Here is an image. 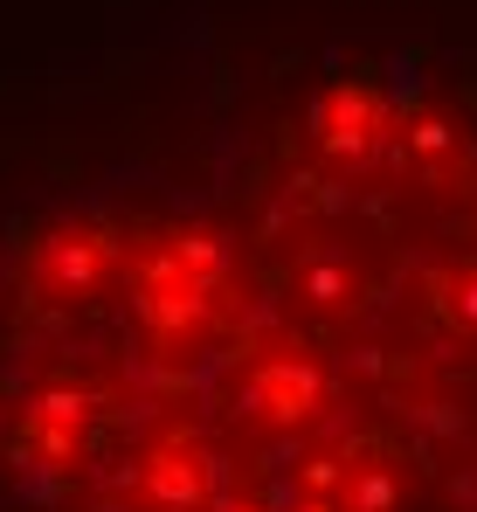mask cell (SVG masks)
I'll return each mask as SVG.
<instances>
[{
	"label": "cell",
	"instance_id": "1",
	"mask_svg": "<svg viewBox=\"0 0 477 512\" xmlns=\"http://www.w3.org/2000/svg\"><path fill=\"white\" fill-rule=\"evenodd\" d=\"M388 132H395V118H388V97H381L374 77H339V84L325 90V104H318V146L332 160H367Z\"/></svg>",
	"mask_w": 477,
	"mask_h": 512
},
{
	"label": "cell",
	"instance_id": "2",
	"mask_svg": "<svg viewBox=\"0 0 477 512\" xmlns=\"http://www.w3.org/2000/svg\"><path fill=\"white\" fill-rule=\"evenodd\" d=\"M249 402L270 416V423H312L325 416V402H332V388H325V374H318L312 360H263L256 374H249Z\"/></svg>",
	"mask_w": 477,
	"mask_h": 512
},
{
	"label": "cell",
	"instance_id": "3",
	"mask_svg": "<svg viewBox=\"0 0 477 512\" xmlns=\"http://www.w3.org/2000/svg\"><path fill=\"white\" fill-rule=\"evenodd\" d=\"M146 499L166 512H201L208 506V457L194 450V436H166L146 457Z\"/></svg>",
	"mask_w": 477,
	"mask_h": 512
},
{
	"label": "cell",
	"instance_id": "4",
	"mask_svg": "<svg viewBox=\"0 0 477 512\" xmlns=\"http://www.w3.org/2000/svg\"><path fill=\"white\" fill-rule=\"evenodd\" d=\"M111 263H118V236H111L104 222H90V229H70V236H56V243H49L56 291H90V284H97Z\"/></svg>",
	"mask_w": 477,
	"mask_h": 512
},
{
	"label": "cell",
	"instance_id": "5",
	"mask_svg": "<svg viewBox=\"0 0 477 512\" xmlns=\"http://www.w3.org/2000/svg\"><path fill=\"white\" fill-rule=\"evenodd\" d=\"M401 167H436V160H450L457 153V132L436 118V111H415V118H401Z\"/></svg>",
	"mask_w": 477,
	"mask_h": 512
},
{
	"label": "cell",
	"instance_id": "6",
	"mask_svg": "<svg viewBox=\"0 0 477 512\" xmlns=\"http://www.w3.org/2000/svg\"><path fill=\"white\" fill-rule=\"evenodd\" d=\"M298 284H305V298H312L318 312H353V305H360V284H353V270H346V263H332V256H312Z\"/></svg>",
	"mask_w": 477,
	"mask_h": 512
},
{
	"label": "cell",
	"instance_id": "7",
	"mask_svg": "<svg viewBox=\"0 0 477 512\" xmlns=\"http://www.w3.org/2000/svg\"><path fill=\"white\" fill-rule=\"evenodd\" d=\"M436 305H443V319H450V326L477 333V263H457V270H443V277H436Z\"/></svg>",
	"mask_w": 477,
	"mask_h": 512
},
{
	"label": "cell",
	"instance_id": "8",
	"mask_svg": "<svg viewBox=\"0 0 477 512\" xmlns=\"http://www.w3.org/2000/svg\"><path fill=\"white\" fill-rule=\"evenodd\" d=\"M388 506H395V478H388L381 464L360 471V478H353V512H388Z\"/></svg>",
	"mask_w": 477,
	"mask_h": 512
},
{
	"label": "cell",
	"instance_id": "9",
	"mask_svg": "<svg viewBox=\"0 0 477 512\" xmlns=\"http://www.w3.org/2000/svg\"><path fill=\"white\" fill-rule=\"evenodd\" d=\"M305 512H339V506H332V499H318V506H305Z\"/></svg>",
	"mask_w": 477,
	"mask_h": 512
}]
</instances>
